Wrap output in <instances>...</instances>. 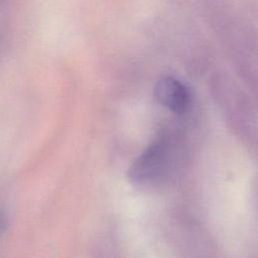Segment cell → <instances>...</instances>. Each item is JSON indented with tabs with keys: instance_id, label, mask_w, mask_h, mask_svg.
<instances>
[{
	"instance_id": "3",
	"label": "cell",
	"mask_w": 258,
	"mask_h": 258,
	"mask_svg": "<svg viewBox=\"0 0 258 258\" xmlns=\"http://www.w3.org/2000/svg\"><path fill=\"white\" fill-rule=\"evenodd\" d=\"M8 19V0H0V54L6 33Z\"/></svg>"
},
{
	"instance_id": "1",
	"label": "cell",
	"mask_w": 258,
	"mask_h": 258,
	"mask_svg": "<svg viewBox=\"0 0 258 258\" xmlns=\"http://www.w3.org/2000/svg\"><path fill=\"white\" fill-rule=\"evenodd\" d=\"M166 166V145L162 142H155L136 158L128 170V176L134 182L152 181L162 175Z\"/></svg>"
},
{
	"instance_id": "4",
	"label": "cell",
	"mask_w": 258,
	"mask_h": 258,
	"mask_svg": "<svg viewBox=\"0 0 258 258\" xmlns=\"http://www.w3.org/2000/svg\"><path fill=\"white\" fill-rule=\"evenodd\" d=\"M6 228H7V220L4 216V214L0 211V235H2L4 233Z\"/></svg>"
},
{
	"instance_id": "2",
	"label": "cell",
	"mask_w": 258,
	"mask_h": 258,
	"mask_svg": "<svg viewBox=\"0 0 258 258\" xmlns=\"http://www.w3.org/2000/svg\"><path fill=\"white\" fill-rule=\"evenodd\" d=\"M154 95L160 104L176 114L184 113L190 104L188 88L173 77L159 78L154 86Z\"/></svg>"
}]
</instances>
